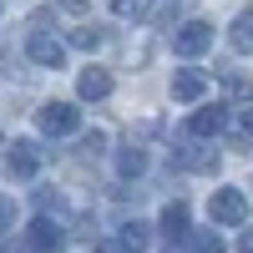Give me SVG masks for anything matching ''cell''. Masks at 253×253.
I'll return each instance as SVG.
<instances>
[{"mask_svg": "<svg viewBox=\"0 0 253 253\" xmlns=\"http://www.w3.org/2000/svg\"><path fill=\"white\" fill-rule=\"evenodd\" d=\"M36 122H41V132H46V137H66V132L81 126V112L71 107V101H46V107L36 112Z\"/></svg>", "mask_w": 253, "mask_h": 253, "instance_id": "obj_4", "label": "cell"}, {"mask_svg": "<svg viewBox=\"0 0 253 253\" xmlns=\"http://www.w3.org/2000/svg\"><path fill=\"white\" fill-rule=\"evenodd\" d=\"M41 162H46V152L31 142V137H20V142H10V152H5V177H36L41 172Z\"/></svg>", "mask_w": 253, "mask_h": 253, "instance_id": "obj_3", "label": "cell"}, {"mask_svg": "<svg viewBox=\"0 0 253 253\" xmlns=\"http://www.w3.org/2000/svg\"><path fill=\"white\" fill-rule=\"evenodd\" d=\"M228 91H233V96H253V86H248L243 76H228Z\"/></svg>", "mask_w": 253, "mask_h": 253, "instance_id": "obj_19", "label": "cell"}, {"mask_svg": "<svg viewBox=\"0 0 253 253\" xmlns=\"http://www.w3.org/2000/svg\"><path fill=\"white\" fill-rule=\"evenodd\" d=\"M203 91H208L203 71H172V101H198Z\"/></svg>", "mask_w": 253, "mask_h": 253, "instance_id": "obj_9", "label": "cell"}, {"mask_svg": "<svg viewBox=\"0 0 253 253\" xmlns=\"http://www.w3.org/2000/svg\"><path fill=\"white\" fill-rule=\"evenodd\" d=\"M243 132H248V137H253V112H248V117H243Z\"/></svg>", "mask_w": 253, "mask_h": 253, "instance_id": "obj_23", "label": "cell"}, {"mask_svg": "<svg viewBox=\"0 0 253 253\" xmlns=\"http://www.w3.org/2000/svg\"><path fill=\"white\" fill-rule=\"evenodd\" d=\"M26 243H31V253H61V248H66V233H61L51 218H36Z\"/></svg>", "mask_w": 253, "mask_h": 253, "instance_id": "obj_6", "label": "cell"}, {"mask_svg": "<svg viewBox=\"0 0 253 253\" xmlns=\"http://www.w3.org/2000/svg\"><path fill=\"white\" fill-rule=\"evenodd\" d=\"M187 238H193V248H198V253H228V243L213 233V228H203V233H187Z\"/></svg>", "mask_w": 253, "mask_h": 253, "instance_id": "obj_15", "label": "cell"}, {"mask_svg": "<svg viewBox=\"0 0 253 253\" xmlns=\"http://www.w3.org/2000/svg\"><path fill=\"white\" fill-rule=\"evenodd\" d=\"M117 172L122 177H142L147 172V152H142V147H126V152L117 157Z\"/></svg>", "mask_w": 253, "mask_h": 253, "instance_id": "obj_13", "label": "cell"}, {"mask_svg": "<svg viewBox=\"0 0 253 253\" xmlns=\"http://www.w3.org/2000/svg\"><path fill=\"white\" fill-rule=\"evenodd\" d=\"M112 10L126 20V15H132V20H152V0H112Z\"/></svg>", "mask_w": 253, "mask_h": 253, "instance_id": "obj_14", "label": "cell"}, {"mask_svg": "<svg viewBox=\"0 0 253 253\" xmlns=\"http://www.w3.org/2000/svg\"><path fill=\"white\" fill-rule=\"evenodd\" d=\"M61 5H66V10H81V5H86V0H61Z\"/></svg>", "mask_w": 253, "mask_h": 253, "instance_id": "obj_22", "label": "cell"}, {"mask_svg": "<svg viewBox=\"0 0 253 253\" xmlns=\"http://www.w3.org/2000/svg\"><path fill=\"white\" fill-rule=\"evenodd\" d=\"M162 233L172 238V243L193 233V228H187V203H167V208H162Z\"/></svg>", "mask_w": 253, "mask_h": 253, "instance_id": "obj_11", "label": "cell"}, {"mask_svg": "<svg viewBox=\"0 0 253 253\" xmlns=\"http://www.w3.org/2000/svg\"><path fill=\"white\" fill-rule=\"evenodd\" d=\"M228 46H233L238 56H248V51H253V10H243V15L233 20V31H228Z\"/></svg>", "mask_w": 253, "mask_h": 253, "instance_id": "obj_12", "label": "cell"}, {"mask_svg": "<svg viewBox=\"0 0 253 253\" xmlns=\"http://www.w3.org/2000/svg\"><path fill=\"white\" fill-rule=\"evenodd\" d=\"M223 126H228V107H203V112H193L187 132H193V137H218Z\"/></svg>", "mask_w": 253, "mask_h": 253, "instance_id": "obj_8", "label": "cell"}, {"mask_svg": "<svg viewBox=\"0 0 253 253\" xmlns=\"http://www.w3.org/2000/svg\"><path fill=\"white\" fill-rule=\"evenodd\" d=\"M172 51H177L182 61L213 51V26H208V20H182V26L172 31Z\"/></svg>", "mask_w": 253, "mask_h": 253, "instance_id": "obj_2", "label": "cell"}, {"mask_svg": "<svg viewBox=\"0 0 253 253\" xmlns=\"http://www.w3.org/2000/svg\"><path fill=\"white\" fill-rule=\"evenodd\" d=\"M101 147H107V137H101V132H91L86 142H81V152H101Z\"/></svg>", "mask_w": 253, "mask_h": 253, "instance_id": "obj_20", "label": "cell"}, {"mask_svg": "<svg viewBox=\"0 0 253 253\" xmlns=\"http://www.w3.org/2000/svg\"><path fill=\"white\" fill-rule=\"evenodd\" d=\"M26 56L36 61V66H46V71H56L61 61H66V46H61L56 36H46V31H31V36H26Z\"/></svg>", "mask_w": 253, "mask_h": 253, "instance_id": "obj_5", "label": "cell"}, {"mask_svg": "<svg viewBox=\"0 0 253 253\" xmlns=\"http://www.w3.org/2000/svg\"><path fill=\"white\" fill-rule=\"evenodd\" d=\"M76 91H81V101H107L112 96V76L101 71V66H86L76 76Z\"/></svg>", "mask_w": 253, "mask_h": 253, "instance_id": "obj_7", "label": "cell"}, {"mask_svg": "<svg viewBox=\"0 0 253 253\" xmlns=\"http://www.w3.org/2000/svg\"><path fill=\"white\" fill-rule=\"evenodd\" d=\"M10 223H15V203L0 198V233H10Z\"/></svg>", "mask_w": 253, "mask_h": 253, "instance_id": "obj_18", "label": "cell"}, {"mask_svg": "<svg viewBox=\"0 0 253 253\" xmlns=\"http://www.w3.org/2000/svg\"><path fill=\"white\" fill-rule=\"evenodd\" d=\"M238 253H253V228H248V233L238 238Z\"/></svg>", "mask_w": 253, "mask_h": 253, "instance_id": "obj_21", "label": "cell"}, {"mask_svg": "<svg viewBox=\"0 0 253 253\" xmlns=\"http://www.w3.org/2000/svg\"><path fill=\"white\" fill-rule=\"evenodd\" d=\"M122 243H126V248H142V243H147V223H126V228H122Z\"/></svg>", "mask_w": 253, "mask_h": 253, "instance_id": "obj_17", "label": "cell"}, {"mask_svg": "<svg viewBox=\"0 0 253 253\" xmlns=\"http://www.w3.org/2000/svg\"><path fill=\"white\" fill-rule=\"evenodd\" d=\"M208 218L218 228H238V223H248V198L238 187H218V193L208 198Z\"/></svg>", "mask_w": 253, "mask_h": 253, "instance_id": "obj_1", "label": "cell"}, {"mask_svg": "<svg viewBox=\"0 0 253 253\" xmlns=\"http://www.w3.org/2000/svg\"><path fill=\"white\" fill-rule=\"evenodd\" d=\"M71 46H76V51H96V46H101V31H96V26L71 31Z\"/></svg>", "mask_w": 253, "mask_h": 253, "instance_id": "obj_16", "label": "cell"}, {"mask_svg": "<svg viewBox=\"0 0 253 253\" xmlns=\"http://www.w3.org/2000/svg\"><path fill=\"white\" fill-rule=\"evenodd\" d=\"M172 162L187 167V172H213V167H218V152H203V147H177Z\"/></svg>", "mask_w": 253, "mask_h": 253, "instance_id": "obj_10", "label": "cell"}]
</instances>
